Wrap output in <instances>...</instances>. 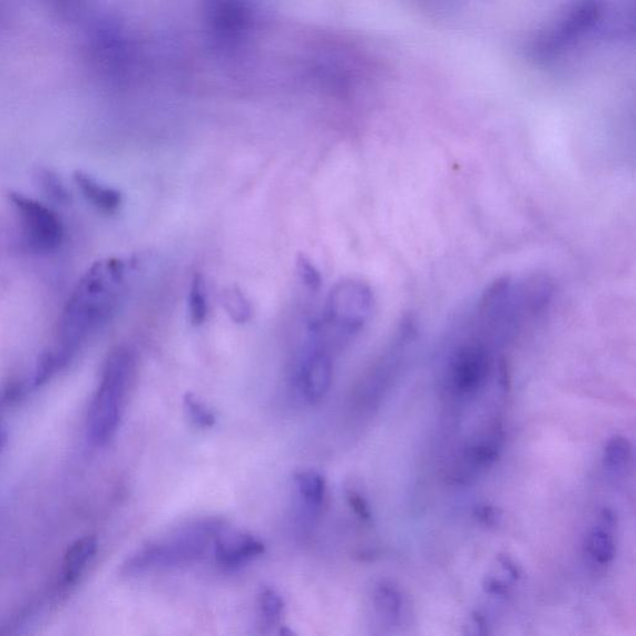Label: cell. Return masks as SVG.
<instances>
[{"mask_svg":"<svg viewBox=\"0 0 636 636\" xmlns=\"http://www.w3.org/2000/svg\"><path fill=\"white\" fill-rule=\"evenodd\" d=\"M126 282V266L107 260L85 277L68 301L58 325L55 346L37 365L35 384L64 368L96 331L109 321L119 305Z\"/></svg>","mask_w":636,"mask_h":636,"instance_id":"obj_1","label":"cell"},{"mask_svg":"<svg viewBox=\"0 0 636 636\" xmlns=\"http://www.w3.org/2000/svg\"><path fill=\"white\" fill-rule=\"evenodd\" d=\"M136 375V358L127 347L107 357L86 417V433L94 445L109 444L119 430Z\"/></svg>","mask_w":636,"mask_h":636,"instance_id":"obj_2","label":"cell"},{"mask_svg":"<svg viewBox=\"0 0 636 636\" xmlns=\"http://www.w3.org/2000/svg\"><path fill=\"white\" fill-rule=\"evenodd\" d=\"M223 531V522L207 518L174 531L162 540L147 545L122 567L127 575L177 569L203 559Z\"/></svg>","mask_w":636,"mask_h":636,"instance_id":"obj_3","label":"cell"},{"mask_svg":"<svg viewBox=\"0 0 636 636\" xmlns=\"http://www.w3.org/2000/svg\"><path fill=\"white\" fill-rule=\"evenodd\" d=\"M605 13L604 0H573L553 22L533 36L528 44V56L542 65L560 61L599 31Z\"/></svg>","mask_w":636,"mask_h":636,"instance_id":"obj_4","label":"cell"},{"mask_svg":"<svg viewBox=\"0 0 636 636\" xmlns=\"http://www.w3.org/2000/svg\"><path fill=\"white\" fill-rule=\"evenodd\" d=\"M374 292L366 282L342 280L331 290L324 320L321 321L331 344L344 345L354 339L374 312Z\"/></svg>","mask_w":636,"mask_h":636,"instance_id":"obj_5","label":"cell"},{"mask_svg":"<svg viewBox=\"0 0 636 636\" xmlns=\"http://www.w3.org/2000/svg\"><path fill=\"white\" fill-rule=\"evenodd\" d=\"M334 379V360L330 344L317 324L313 321L309 328V341L298 369V388L309 403L315 405L324 399Z\"/></svg>","mask_w":636,"mask_h":636,"instance_id":"obj_6","label":"cell"},{"mask_svg":"<svg viewBox=\"0 0 636 636\" xmlns=\"http://www.w3.org/2000/svg\"><path fill=\"white\" fill-rule=\"evenodd\" d=\"M12 202L21 219L24 240L29 248L33 251L48 252L61 246L62 223L51 209L21 194L13 195Z\"/></svg>","mask_w":636,"mask_h":636,"instance_id":"obj_7","label":"cell"},{"mask_svg":"<svg viewBox=\"0 0 636 636\" xmlns=\"http://www.w3.org/2000/svg\"><path fill=\"white\" fill-rule=\"evenodd\" d=\"M213 548L218 563L230 570L246 565L266 552V545L257 537L241 533L227 537L219 535Z\"/></svg>","mask_w":636,"mask_h":636,"instance_id":"obj_8","label":"cell"},{"mask_svg":"<svg viewBox=\"0 0 636 636\" xmlns=\"http://www.w3.org/2000/svg\"><path fill=\"white\" fill-rule=\"evenodd\" d=\"M299 511L305 521H312L321 513L326 496L325 477L315 470H308L295 477Z\"/></svg>","mask_w":636,"mask_h":636,"instance_id":"obj_9","label":"cell"},{"mask_svg":"<svg viewBox=\"0 0 636 636\" xmlns=\"http://www.w3.org/2000/svg\"><path fill=\"white\" fill-rule=\"evenodd\" d=\"M97 552V541L95 537L87 536L80 538L71 547L64 557L61 572V585L63 589H71L95 559Z\"/></svg>","mask_w":636,"mask_h":636,"instance_id":"obj_10","label":"cell"},{"mask_svg":"<svg viewBox=\"0 0 636 636\" xmlns=\"http://www.w3.org/2000/svg\"><path fill=\"white\" fill-rule=\"evenodd\" d=\"M75 180L78 188L84 193L85 198L91 202L97 209L105 213H115L120 208L122 203L120 192L107 187V185L97 182L90 177V175L84 173H77Z\"/></svg>","mask_w":636,"mask_h":636,"instance_id":"obj_11","label":"cell"},{"mask_svg":"<svg viewBox=\"0 0 636 636\" xmlns=\"http://www.w3.org/2000/svg\"><path fill=\"white\" fill-rule=\"evenodd\" d=\"M190 316L194 326H201L207 321L209 312L208 291L201 273H195L190 288Z\"/></svg>","mask_w":636,"mask_h":636,"instance_id":"obj_12","label":"cell"},{"mask_svg":"<svg viewBox=\"0 0 636 636\" xmlns=\"http://www.w3.org/2000/svg\"><path fill=\"white\" fill-rule=\"evenodd\" d=\"M222 303L235 324H247L252 317L251 302L239 288L225 289L222 293Z\"/></svg>","mask_w":636,"mask_h":636,"instance_id":"obj_13","label":"cell"},{"mask_svg":"<svg viewBox=\"0 0 636 636\" xmlns=\"http://www.w3.org/2000/svg\"><path fill=\"white\" fill-rule=\"evenodd\" d=\"M283 610H285V603L281 595L276 590H263L259 595V618L262 630L277 626L282 618Z\"/></svg>","mask_w":636,"mask_h":636,"instance_id":"obj_14","label":"cell"},{"mask_svg":"<svg viewBox=\"0 0 636 636\" xmlns=\"http://www.w3.org/2000/svg\"><path fill=\"white\" fill-rule=\"evenodd\" d=\"M589 552L595 562L608 564L615 557V543L610 528L596 527L586 541Z\"/></svg>","mask_w":636,"mask_h":636,"instance_id":"obj_15","label":"cell"},{"mask_svg":"<svg viewBox=\"0 0 636 636\" xmlns=\"http://www.w3.org/2000/svg\"><path fill=\"white\" fill-rule=\"evenodd\" d=\"M632 460V445L628 439L615 436L604 449V464L616 470L625 467Z\"/></svg>","mask_w":636,"mask_h":636,"instance_id":"obj_16","label":"cell"},{"mask_svg":"<svg viewBox=\"0 0 636 636\" xmlns=\"http://www.w3.org/2000/svg\"><path fill=\"white\" fill-rule=\"evenodd\" d=\"M377 611L387 618H397L402 601L398 592L389 584H379L375 592Z\"/></svg>","mask_w":636,"mask_h":636,"instance_id":"obj_17","label":"cell"},{"mask_svg":"<svg viewBox=\"0 0 636 636\" xmlns=\"http://www.w3.org/2000/svg\"><path fill=\"white\" fill-rule=\"evenodd\" d=\"M184 407L195 425L201 428H213L215 425V416L212 410L193 395L184 397Z\"/></svg>","mask_w":636,"mask_h":636,"instance_id":"obj_18","label":"cell"},{"mask_svg":"<svg viewBox=\"0 0 636 636\" xmlns=\"http://www.w3.org/2000/svg\"><path fill=\"white\" fill-rule=\"evenodd\" d=\"M297 268L303 285L312 292H316L321 289V272L316 268L315 263H313L306 256H303V254H301L297 260Z\"/></svg>","mask_w":636,"mask_h":636,"instance_id":"obj_19","label":"cell"},{"mask_svg":"<svg viewBox=\"0 0 636 636\" xmlns=\"http://www.w3.org/2000/svg\"><path fill=\"white\" fill-rule=\"evenodd\" d=\"M498 456V444L494 440H486L470 448L467 457L475 466L492 465Z\"/></svg>","mask_w":636,"mask_h":636,"instance_id":"obj_20","label":"cell"},{"mask_svg":"<svg viewBox=\"0 0 636 636\" xmlns=\"http://www.w3.org/2000/svg\"><path fill=\"white\" fill-rule=\"evenodd\" d=\"M52 11L63 21H77L85 12L86 0H47Z\"/></svg>","mask_w":636,"mask_h":636,"instance_id":"obj_21","label":"cell"},{"mask_svg":"<svg viewBox=\"0 0 636 636\" xmlns=\"http://www.w3.org/2000/svg\"><path fill=\"white\" fill-rule=\"evenodd\" d=\"M347 500L348 504L356 514L357 517L360 518L362 521L368 522L371 518V513L369 505L364 496L357 491H348L347 492Z\"/></svg>","mask_w":636,"mask_h":636,"instance_id":"obj_22","label":"cell"},{"mask_svg":"<svg viewBox=\"0 0 636 636\" xmlns=\"http://www.w3.org/2000/svg\"><path fill=\"white\" fill-rule=\"evenodd\" d=\"M475 515L478 521L486 526H494L497 522V514L494 507L488 505L477 506Z\"/></svg>","mask_w":636,"mask_h":636,"instance_id":"obj_23","label":"cell"},{"mask_svg":"<svg viewBox=\"0 0 636 636\" xmlns=\"http://www.w3.org/2000/svg\"><path fill=\"white\" fill-rule=\"evenodd\" d=\"M498 561L503 564L504 569L513 576L514 580H518L521 576V569L516 564V562L508 556L498 557Z\"/></svg>","mask_w":636,"mask_h":636,"instance_id":"obj_24","label":"cell"},{"mask_svg":"<svg viewBox=\"0 0 636 636\" xmlns=\"http://www.w3.org/2000/svg\"><path fill=\"white\" fill-rule=\"evenodd\" d=\"M487 591L495 595H505L507 594V586L500 581L492 580L487 583Z\"/></svg>","mask_w":636,"mask_h":636,"instance_id":"obj_25","label":"cell"}]
</instances>
